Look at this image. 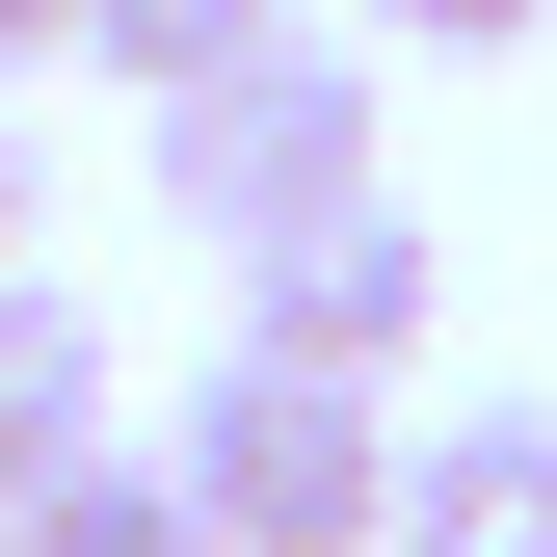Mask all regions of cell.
<instances>
[{
	"mask_svg": "<svg viewBox=\"0 0 557 557\" xmlns=\"http://www.w3.org/2000/svg\"><path fill=\"white\" fill-rule=\"evenodd\" d=\"M425 319H451V265H425V213H293V239H239V345L265 372H345V398H398L425 372Z\"/></svg>",
	"mask_w": 557,
	"mask_h": 557,
	"instance_id": "3957f363",
	"label": "cell"
},
{
	"mask_svg": "<svg viewBox=\"0 0 557 557\" xmlns=\"http://www.w3.org/2000/svg\"><path fill=\"white\" fill-rule=\"evenodd\" d=\"M160 478L213 505V557H398V398L265 372V345H213V372H186Z\"/></svg>",
	"mask_w": 557,
	"mask_h": 557,
	"instance_id": "6da1fadb",
	"label": "cell"
},
{
	"mask_svg": "<svg viewBox=\"0 0 557 557\" xmlns=\"http://www.w3.org/2000/svg\"><path fill=\"white\" fill-rule=\"evenodd\" d=\"M0 265H27V133H0Z\"/></svg>",
	"mask_w": 557,
	"mask_h": 557,
	"instance_id": "30bf717a",
	"label": "cell"
},
{
	"mask_svg": "<svg viewBox=\"0 0 557 557\" xmlns=\"http://www.w3.org/2000/svg\"><path fill=\"white\" fill-rule=\"evenodd\" d=\"M27 53H81V0H0V81H27Z\"/></svg>",
	"mask_w": 557,
	"mask_h": 557,
	"instance_id": "9c48e42d",
	"label": "cell"
},
{
	"mask_svg": "<svg viewBox=\"0 0 557 557\" xmlns=\"http://www.w3.org/2000/svg\"><path fill=\"white\" fill-rule=\"evenodd\" d=\"M265 27H293V0H81V53H107L133 107H186V81H213V53H265Z\"/></svg>",
	"mask_w": 557,
	"mask_h": 557,
	"instance_id": "52a82bcc",
	"label": "cell"
},
{
	"mask_svg": "<svg viewBox=\"0 0 557 557\" xmlns=\"http://www.w3.org/2000/svg\"><path fill=\"white\" fill-rule=\"evenodd\" d=\"M372 27H398V53H531L557 0H372Z\"/></svg>",
	"mask_w": 557,
	"mask_h": 557,
	"instance_id": "ba28073f",
	"label": "cell"
},
{
	"mask_svg": "<svg viewBox=\"0 0 557 557\" xmlns=\"http://www.w3.org/2000/svg\"><path fill=\"white\" fill-rule=\"evenodd\" d=\"M0 557H213V505H186L160 451H81L53 505H0Z\"/></svg>",
	"mask_w": 557,
	"mask_h": 557,
	"instance_id": "8992f818",
	"label": "cell"
},
{
	"mask_svg": "<svg viewBox=\"0 0 557 557\" xmlns=\"http://www.w3.org/2000/svg\"><path fill=\"white\" fill-rule=\"evenodd\" d=\"M81 451H133L107 425V319L53 293V265H0V505H53Z\"/></svg>",
	"mask_w": 557,
	"mask_h": 557,
	"instance_id": "5b68a950",
	"label": "cell"
},
{
	"mask_svg": "<svg viewBox=\"0 0 557 557\" xmlns=\"http://www.w3.org/2000/svg\"><path fill=\"white\" fill-rule=\"evenodd\" d=\"M160 213L186 239H293V213H372V53L345 27H265V53H213V81L160 107Z\"/></svg>",
	"mask_w": 557,
	"mask_h": 557,
	"instance_id": "7a4b0ae2",
	"label": "cell"
},
{
	"mask_svg": "<svg viewBox=\"0 0 557 557\" xmlns=\"http://www.w3.org/2000/svg\"><path fill=\"white\" fill-rule=\"evenodd\" d=\"M398 557H557V398L398 425Z\"/></svg>",
	"mask_w": 557,
	"mask_h": 557,
	"instance_id": "277c9868",
	"label": "cell"
}]
</instances>
